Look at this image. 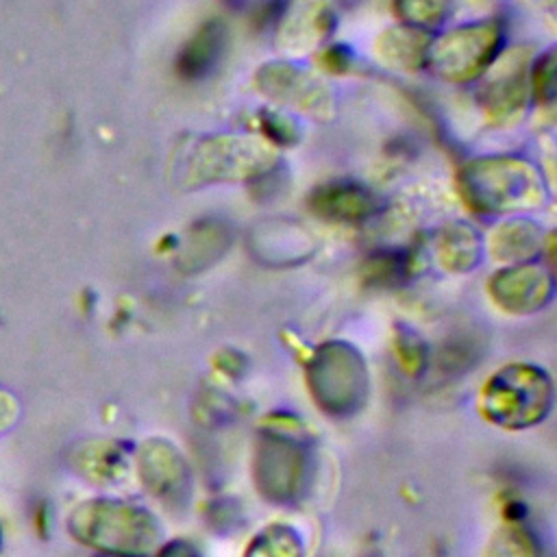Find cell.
I'll use <instances>...</instances> for the list:
<instances>
[{
    "instance_id": "obj_4",
    "label": "cell",
    "mask_w": 557,
    "mask_h": 557,
    "mask_svg": "<svg viewBox=\"0 0 557 557\" xmlns=\"http://www.w3.org/2000/svg\"><path fill=\"white\" fill-rule=\"evenodd\" d=\"M250 557H296L294 553V546L283 542V537H270V540H261L259 537V548H257V555H250Z\"/></svg>"
},
{
    "instance_id": "obj_1",
    "label": "cell",
    "mask_w": 557,
    "mask_h": 557,
    "mask_svg": "<svg viewBox=\"0 0 557 557\" xmlns=\"http://www.w3.org/2000/svg\"><path fill=\"white\" fill-rule=\"evenodd\" d=\"M70 531L85 544L111 555H137L148 546V520L120 503H83L70 516Z\"/></svg>"
},
{
    "instance_id": "obj_3",
    "label": "cell",
    "mask_w": 557,
    "mask_h": 557,
    "mask_svg": "<svg viewBox=\"0 0 557 557\" xmlns=\"http://www.w3.org/2000/svg\"><path fill=\"white\" fill-rule=\"evenodd\" d=\"M17 418H20V403H17V398L11 392L0 387V435L7 433L9 429H13Z\"/></svg>"
},
{
    "instance_id": "obj_2",
    "label": "cell",
    "mask_w": 557,
    "mask_h": 557,
    "mask_svg": "<svg viewBox=\"0 0 557 557\" xmlns=\"http://www.w3.org/2000/svg\"><path fill=\"white\" fill-rule=\"evenodd\" d=\"M546 381L535 370L511 368L500 372L490 389H485V403L494 420L527 424L542 416L546 405Z\"/></svg>"
}]
</instances>
